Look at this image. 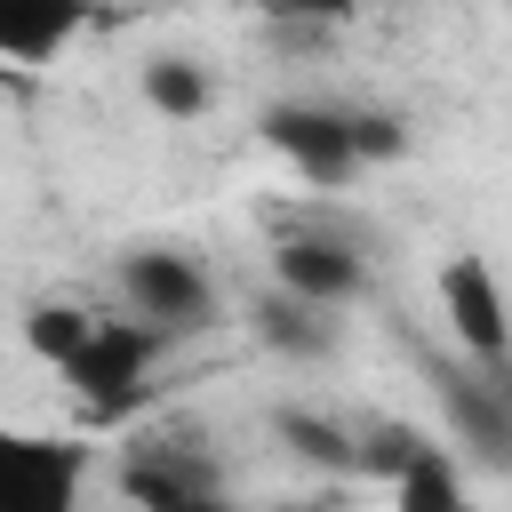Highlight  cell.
Wrapping results in <instances>:
<instances>
[{
  "label": "cell",
  "mask_w": 512,
  "mask_h": 512,
  "mask_svg": "<svg viewBox=\"0 0 512 512\" xmlns=\"http://www.w3.org/2000/svg\"><path fill=\"white\" fill-rule=\"evenodd\" d=\"M24 344L96 408V416H128L144 400V376L160 360V328L144 320H104V312H80V304H32L24 312Z\"/></svg>",
  "instance_id": "6da1fadb"
},
{
  "label": "cell",
  "mask_w": 512,
  "mask_h": 512,
  "mask_svg": "<svg viewBox=\"0 0 512 512\" xmlns=\"http://www.w3.org/2000/svg\"><path fill=\"white\" fill-rule=\"evenodd\" d=\"M80 488H88L80 440L0 424V512H80Z\"/></svg>",
  "instance_id": "7a4b0ae2"
},
{
  "label": "cell",
  "mask_w": 512,
  "mask_h": 512,
  "mask_svg": "<svg viewBox=\"0 0 512 512\" xmlns=\"http://www.w3.org/2000/svg\"><path fill=\"white\" fill-rule=\"evenodd\" d=\"M120 296H128V320H144V328H160V336L208 328V312H216L208 272H200L192 256H176V248H136V256H120Z\"/></svg>",
  "instance_id": "3957f363"
},
{
  "label": "cell",
  "mask_w": 512,
  "mask_h": 512,
  "mask_svg": "<svg viewBox=\"0 0 512 512\" xmlns=\"http://www.w3.org/2000/svg\"><path fill=\"white\" fill-rule=\"evenodd\" d=\"M264 144H272L312 192H336V184L360 168V152H352V112H336V104H272V112H264Z\"/></svg>",
  "instance_id": "277c9868"
},
{
  "label": "cell",
  "mask_w": 512,
  "mask_h": 512,
  "mask_svg": "<svg viewBox=\"0 0 512 512\" xmlns=\"http://www.w3.org/2000/svg\"><path fill=\"white\" fill-rule=\"evenodd\" d=\"M440 312H448V336L472 352V368L512 360V312H504V288H496L488 256H448L440 264Z\"/></svg>",
  "instance_id": "5b68a950"
},
{
  "label": "cell",
  "mask_w": 512,
  "mask_h": 512,
  "mask_svg": "<svg viewBox=\"0 0 512 512\" xmlns=\"http://www.w3.org/2000/svg\"><path fill=\"white\" fill-rule=\"evenodd\" d=\"M360 464L392 472V504H400V512H472V504H464V472H456V456H448L440 440L408 432V424H384V432L368 440Z\"/></svg>",
  "instance_id": "8992f818"
},
{
  "label": "cell",
  "mask_w": 512,
  "mask_h": 512,
  "mask_svg": "<svg viewBox=\"0 0 512 512\" xmlns=\"http://www.w3.org/2000/svg\"><path fill=\"white\" fill-rule=\"evenodd\" d=\"M272 280H280V296L336 312V304L360 296V256H352V240H336V232H288L280 256H272Z\"/></svg>",
  "instance_id": "52a82bcc"
},
{
  "label": "cell",
  "mask_w": 512,
  "mask_h": 512,
  "mask_svg": "<svg viewBox=\"0 0 512 512\" xmlns=\"http://www.w3.org/2000/svg\"><path fill=\"white\" fill-rule=\"evenodd\" d=\"M440 400H448V424L472 456L488 464H512V384L496 368H456L440 376Z\"/></svg>",
  "instance_id": "ba28073f"
},
{
  "label": "cell",
  "mask_w": 512,
  "mask_h": 512,
  "mask_svg": "<svg viewBox=\"0 0 512 512\" xmlns=\"http://www.w3.org/2000/svg\"><path fill=\"white\" fill-rule=\"evenodd\" d=\"M88 8L80 0H0V56L8 64H48L80 40Z\"/></svg>",
  "instance_id": "9c48e42d"
},
{
  "label": "cell",
  "mask_w": 512,
  "mask_h": 512,
  "mask_svg": "<svg viewBox=\"0 0 512 512\" xmlns=\"http://www.w3.org/2000/svg\"><path fill=\"white\" fill-rule=\"evenodd\" d=\"M144 104H152L160 120H200V112L216 104V88H208V72H200L192 56H152V64H144Z\"/></svg>",
  "instance_id": "30bf717a"
},
{
  "label": "cell",
  "mask_w": 512,
  "mask_h": 512,
  "mask_svg": "<svg viewBox=\"0 0 512 512\" xmlns=\"http://www.w3.org/2000/svg\"><path fill=\"white\" fill-rule=\"evenodd\" d=\"M280 440H296V456H312V464H328V472H352V464H360V448H352L328 416H304V408H280Z\"/></svg>",
  "instance_id": "8fae6325"
},
{
  "label": "cell",
  "mask_w": 512,
  "mask_h": 512,
  "mask_svg": "<svg viewBox=\"0 0 512 512\" xmlns=\"http://www.w3.org/2000/svg\"><path fill=\"white\" fill-rule=\"evenodd\" d=\"M264 336H272L280 352H320V344H328V312H320V304H296V296H272V304H264Z\"/></svg>",
  "instance_id": "7c38bea8"
},
{
  "label": "cell",
  "mask_w": 512,
  "mask_h": 512,
  "mask_svg": "<svg viewBox=\"0 0 512 512\" xmlns=\"http://www.w3.org/2000/svg\"><path fill=\"white\" fill-rule=\"evenodd\" d=\"M352 152H360V168H368V160H392V152H400V120L352 112Z\"/></svg>",
  "instance_id": "4fadbf2b"
},
{
  "label": "cell",
  "mask_w": 512,
  "mask_h": 512,
  "mask_svg": "<svg viewBox=\"0 0 512 512\" xmlns=\"http://www.w3.org/2000/svg\"><path fill=\"white\" fill-rule=\"evenodd\" d=\"M272 16H296V24H344L360 0H264Z\"/></svg>",
  "instance_id": "5bb4252c"
},
{
  "label": "cell",
  "mask_w": 512,
  "mask_h": 512,
  "mask_svg": "<svg viewBox=\"0 0 512 512\" xmlns=\"http://www.w3.org/2000/svg\"><path fill=\"white\" fill-rule=\"evenodd\" d=\"M144 512H232V504H224L216 488H176V496H152Z\"/></svg>",
  "instance_id": "9a60e30c"
},
{
  "label": "cell",
  "mask_w": 512,
  "mask_h": 512,
  "mask_svg": "<svg viewBox=\"0 0 512 512\" xmlns=\"http://www.w3.org/2000/svg\"><path fill=\"white\" fill-rule=\"evenodd\" d=\"M80 8H104V0H80Z\"/></svg>",
  "instance_id": "2e32d148"
}]
</instances>
